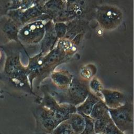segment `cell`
<instances>
[{
  "label": "cell",
  "instance_id": "9",
  "mask_svg": "<svg viewBox=\"0 0 134 134\" xmlns=\"http://www.w3.org/2000/svg\"><path fill=\"white\" fill-rule=\"evenodd\" d=\"M102 94L104 102L109 109L119 107L130 100L124 93L116 90L103 88Z\"/></svg>",
  "mask_w": 134,
  "mask_h": 134
},
{
  "label": "cell",
  "instance_id": "12",
  "mask_svg": "<svg viewBox=\"0 0 134 134\" xmlns=\"http://www.w3.org/2000/svg\"><path fill=\"white\" fill-rule=\"evenodd\" d=\"M65 8V2L63 0H49L42 6L44 14L52 20Z\"/></svg>",
  "mask_w": 134,
  "mask_h": 134
},
{
  "label": "cell",
  "instance_id": "28",
  "mask_svg": "<svg viewBox=\"0 0 134 134\" xmlns=\"http://www.w3.org/2000/svg\"><path fill=\"white\" fill-rule=\"evenodd\" d=\"M63 1H64V2H65V1H66V0H63Z\"/></svg>",
  "mask_w": 134,
  "mask_h": 134
},
{
  "label": "cell",
  "instance_id": "18",
  "mask_svg": "<svg viewBox=\"0 0 134 134\" xmlns=\"http://www.w3.org/2000/svg\"><path fill=\"white\" fill-rule=\"evenodd\" d=\"M85 5V0H66L65 8L77 13L80 15L82 14Z\"/></svg>",
  "mask_w": 134,
  "mask_h": 134
},
{
  "label": "cell",
  "instance_id": "13",
  "mask_svg": "<svg viewBox=\"0 0 134 134\" xmlns=\"http://www.w3.org/2000/svg\"><path fill=\"white\" fill-rule=\"evenodd\" d=\"M50 76L53 83L61 89H66L73 79L72 75L64 70L53 71L50 74Z\"/></svg>",
  "mask_w": 134,
  "mask_h": 134
},
{
  "label": "cell",
  "instance_id": "2",
  "mask_svg": "<svg viewBox=\"0 0 134 134\" xmlns=\"http://www.w3.org/2000/svg\"><path fill=\"white\" fill-rule=\"evenodd\" d=\"M109 113L115 126L122 132L132 134L133 129V105L130 100L121 106L109 108Z\"/></svg>",
  "mask_w": 134,
  "mask_h": 134
},
{
  "label": "cell",
  "instance_id": "14",
  "mask_svg": "<svg viewBox=\"0 0 134 134\" xmlns=\"http://www.w3.org/2000/svg\"><path fill=\"white\" fill-rule=\"evenodd\" d=\"M100 99H101L90 92L84 101L76 107V112L80 114L89 116L95 104Z\"/></svg>",
  "mask_w": 134,
  "mask_h": 134
},
{
  "label": "cell",
  "instance_id": "11",
  "mask_svg": "<svg viewBox=\"0 0 134 134\" xmlns=\"http://www.w3.org/2000/svg\"><path fill=\"white\" fill-rule=\"evenodd\" d=\"M0 19V27L1 31L6 38L9 41H18V34L20 27L9 17L6 15Z\"/></svg>",
  "mask_w": 134,
  "mask_h": 134
},
{
  "label": "cell",
  "instance_id": "1",
  "mask_svg": "<svg viewBox=\"0 0 134 134\" xmlns=\"http://www.w3.org/2000/svg\"><path fill=\"white\" fill-rule=\"evenodd\" d=\"M4 71V73L15 86L24 88L36 95L33 93L29 82L27 67L21 64L19 53H11L7 55Z\"/></svg>",
  "mask_w": 134,
  "mask_h": 134
},
{
  "label": "cell",
  "instance_id": "26",
  "mask_svg": "<svg viewBox=\"0 0 134 134\" xmlns=\"http://www.w3.org/2000/svg\"><path fill=\"white\" fill-rule=\"evenodd\" d=\"M35 5L42 6L49 0H34Z\"/></svg>",
  "mask_w": 134,
  "mask_h": 134
},
{
  "label": "cell",
  "instance_id": "8",
  "mask_svg": "<svg viewBox=\"0 0 134 134\" xmlns=\"http://www.w3.org/2000/svg\"><path fill=\"white\" fill-rule=\"evenodd\" d=\"M59 39L58 38L54 29V23L52 20L45 22V32L41 41L40 53L45 55L55 47Z\"/></svg>",
  "mask_w": 134,
  "mask_h": 134
},
{
  "label": "cell",
  "instance_id": "17",
  "mask_svg": "<svg viewBox=\"0 0 134 134\" xmlns=\"http://www.w3.org/2000/svg\"><path fill=\"white\" fill-rule=\"evenodd\" d=\"M9 10H25L35 5L34 0H8Z\"/></svg>",
  "mask_w": 134,
  "mask_h": 134
},
{
  "label": "cell",
  "instance_id": "3",
  "mask_svg": "<svg viewBox=\"0 0 134 134\" xmlns=\"http://www.w3.org/2000/svg\"><path fill=\"white\" fill-rule=\"evenodd\" d=\"M90 92L88 85L85 82L73 77L65 95L54 98L60 104L68 103L76 107L84 101Z\"/></svg>",
  "mask_w": 134,
  "mask_h": 134
},
{
  "label": "cell",
  "instance_id": "25",
  "mask_svg": "<svg viewBox=\"0 0 134 134\" xmlns=\"http://www.w3.org/2000/svg\"><path fill=\"white\" fill-rule=\"evenodd\" d=\"M9 7L8 0H0V18L7 15L9 11Z\"/></svg>",
  "mask_w": 134,
  "mask_h": 134
},
{
  "label": "cell",
  "instance_id": "16",
  "mask_svg": "<svg viewBox=\"0 0 134 134\" xmlns=\"http://www.w3.org/2000/svg\"><path fill=\"white\" fill-rule=\"evenodd\" d=\"M108 109L103 100L100 99L95 104L89 116L94 120L98 119L109 115Z\"/></svg>",
  "mask_w": 134,
  "mask_h": 134
},
{
  "label": "cell",
  "instance_id": "20",
  "mask_svg": "<svg viewBox=\"0 0 134 134\" xmlns=\"http://www.w3.org/2000/svg\"><path fill=\"white\" fill-rule=\"evenodd\" d=\"M50 134H75L72 130L68 120L60 123Z\"/></svg>",
  "mask_w": 134,
  "mask_h": 134
},
{
  "label": "cell",
  "instance_id": "27",
  "mask_svg": "<svg viewBox=\"0 0 134 134\" xmlns=\"http://www.w3.org/2000/svg\"><path fill=\"white\" fill-rule=\"evenodd\" d=\"M2 58V51L0 49V60H1Z\"/></svg>",
  "mask_w": 134,
  "mask_h": 134
},
{
  "label": "cell",
  "instance_id": "19",
  "mask_svg": "<svg viewBox=\"0 0 134 134\" xmlns=\"http://www.w3.org/2000/svg\"><path fill=\"white\" fill-rule=\"evenodd\" d=\"M112 121L110 115L103 118L94 120V127L96 134H102L104 133L107 125Z\"/></svg>",
  "mask_w": 134,
  "mask_h": 134
},
{
  "label": "cell",
  "instance_id": "4",
  "mask_svg": "<svg viewBox=\"0 0 134 134\" xmlns=\"http://www.w3.org/2000/svg\"><path fill=\"white\" fill-rule=\"evenodd\" d=\"M96 18L102 28L107 30H112L116 28L121 23L123 15L118 7L104 5L97 8Z\"/></svg>",
  "mask_w": 134,
  "mask_h": 134
},
{
  "label": "cell",
  "instance_id": "23",
  "mask_svg": "<svg viewBox=\"0 0 134 134\" xmlns=\"http://www.w3.org/2000/svg\"><path fill=\"white\" fill-rule=\"evenodd\" d=\"M85 119V126L81 134H96L94 131V120L90 116L81 114Z\"/></svg>",
  "mask_w": 134,
  "mask_h": 134
},
{
  "label": "cell",
  "instance_id": "15",
  "mask_svg": "<svg viewBox=\"0 0 134 134\" xmlns=\"http://www.w3.org/2000/svg\"><path fill=\"white\" fill-rule=\"evenodd\" d=\"M75 134H81L85 126V119L83 116L77 112L71 114L68 119Z\"/></svg>",
  "mask_w": 134,
  "mask_h": 134
},
{
  "label": "cell",
  "instance_id": "10",
  "mask_svg": "<svg viewBox=\"0 0 134 134\" xmlns=\"http://www.w3.org/2000/svg\"><path fill=\"white\" fill-rule=\"evenodd\" d=\"M38 118L42 127L49 133L59 124L54 114L44 106L38 110Z\"/></svg>",
  "mask_w": 134,
  "mask_h": 134
},
{
  "label": "cell",
  "instance_id": "24",
  "mask_svg": "<svg viewBox=\"0 0 134 134\" xmlns=\"http://www.w3.org/2000/svg\"><path fill=\"white\" fill-rule=\"evenodd\" d=\"M102 134H126L121 131L114 124L113 121H111L106 126L105 130Z\"/></svg>",
  "mask_w": 134,
  "mask_h": 134
},
{
  "label": "cell",
  "instance_id": "5",
  "mask_svg": "<svg viewBox=\"0 0 134 134\" xmlns=\"http://www.w3.org/2000/svg\"><path fill=\"white\" fill-rule=\"evenodd\" d=\"M45 22L38 20L22 26L18 31V42L24 45H33L41 42L45 32Z\"/></svg>",
  "mask_w": 134,
  "mask_h": 134
},
{
  "label": "cell",
  "instance_id": "7",
  "mask_svg": "<svg viewBox=\"0 0 134 134\" xmlns=\"http://www.w3.org/2000/svg\"><path fill=\"white\" fill-rule=\"evenodd\" d=\"M38 100L42 106L48 108L54 114L59 124L68 120L71 114L76 112L75 106L68 103L60 104L48 93L45 92L43 97Z\"/></svg>",
  "mask_w": 134,
  "mask_h": 134
},
{
  "label": "cell",
  "instance_id": "6",
  "mask_svg": "<svg viewBox=\"0 0 134 134\" xmlns=\"http://www.w3.org/2000/svg\"><path fill=\"white\" fill-rule=\"evenodd\" d=\"M6 15L12 18L20 28L26 24L35 21L50 20L48 16L44 14L42 6L36 5L23 10H9Z\"/></svg>",
  "mask_w": 134,
  "mask_h": 134
},
{
  "label": "cell",
  "instance_id": "21",
  "mask_svg": "<svg viewBox=\"0 0 134 134\" xmlns=\"http://www.w3.org/2000/svg\"><path fill=\"white\" fill-rule=\"evenodd\" d=\"M88 87L90 92L103 100L102 91L104 88L101 82L97 78H93L90 82Z\"/></svg>",
  "mask_w": 134,
  "mask_h": 134
},
{
  "label": "cell",
  "instance_id": "22",
  "mask_svg": "<svg viewBox=\"0 0 134 134\" xmlns=\"http://www.w3.org/2000/svg\"><path fill=\"white\" fill-rule=\"evenodd\" d=\"M54 29L59 39L64 38L68 31L66 23L58 22L54 23Z\"/></svg>",
  "mask_w": 134,
  "mask_h": 134
}]
</instances>
